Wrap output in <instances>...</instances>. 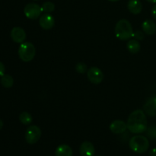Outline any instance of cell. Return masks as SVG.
<instances>
[{"instance_id": "obj_12", "label": "cell", "mask_w": 156, "mask_h": 156, "mask_svg": "<svg viewBox=\"0 0 156 156\" xmlns=\"http://www.w3.org/2000/svg\"><path fill=\"white\" fill-rule=\"evenodd\" d=\"M79 153L82 156H94L95 154L94 145L91 142H83L79 148Z\"/></svg>"}, {"instance_id": "obj_25", "label": "cell", "mask_w": 156, "mask_h": 156, "mask_svg": "<svg viewBox=\"0 0 156 156\" xmlns=\"http://www.w3.org/2000/svg\"><path fill=\"white\" fill-rule=\"evenodd\" d=\"M149 155L150 156H156V148H154L149 152Z\"/></svg>"}, {"instance_id": "obj_8", "label": "cell", "mask_w": 156, "mask_h": 156, "mask_svg": "<svg viewBox=\"0 0 156 156\" xmlns=\"http://www.w3.org/2000/svg\"><path fill=\"white\" fill-rule=\"evenodd\" d=\"M39 24L44 30H51L55 25V19L50 13H45L40 17Z\"/></svg>"}, {"instance_id": "obj_10", "label": "cell", "mask_w": 156, "mask_h": 156, "mask_svg": "<svg viewBox=\"0 0 156 156\" xmlns=\"http://www.w3.org/2000/svg\"><path fill=\"white\" fill-rule=\"evenodd\" d=\"M11 37L14 42L22 44L26 39V33L22 27H15L11 31Z\"/></svg>"}, {"instance_id": "obj_20", "label": "cell", "mask_w": 156, "mask_h": 156, "mask_svg": "<svg viewBox=\"0 0 156 156\" xmlns=\"http://www.w3.org/2000/svg\"><path fill=\"white\" fill-rule=\"evenodd\" d=\"M146 133L149 138L152 139V140H156V125H152L147 128L146 129Z\"/></svg>"}, {"instance_id": "obj_16", "label": "cell", "mask_w": 156, "mask_h": 156, "mask_svg": "<svg viewBox=\"0 0 156 156\" xmlns=\"http://www.w3.org/2000/svg\"><path fill=\"white\" fill-rule=\"evenodd\" d=\"M126 47H127L129 53H133V54H136V53L140 52L141 45H140V42L137 40L133 39L128 41L127 44H126Z\"/></svg>"}, {"instance_id": "obj_11", "label": "cell", "mask_w": 156, "mask_h": 156, "mask_svg": "<svg viewBox=\"0 0 156 156\" xmlns=\"http://www.w3.org/2000/svg\"><path fill=\"white\" fill-rule=\"evenodd\" d=\"M109 128L113 133L121 134L126 132V130L127 129V124L123 120H116L111 123Z\"/></svg>"}, {"instance_id": "obj_4", "label": "cell", "mask_w": 156, "mask_h": 156, "mask_svg": "<svg viewBox=\"0 0 156 156\" xmlns=\"http://www.w3.org/2000/svg\"><path fill=\"white\" fill-rule=\"evenodd\" d=\"M36 55V48L30 42H24L18 48V56L22 61L25 62L33 60Z\"/></svg>"}, {"instance_id": "obj_17", "label": "cell", "mask_w": 156, "mask_h": 156, "mask_svg": "<svg viewBox=\"0 0 156 156\" xmlns=\"http://www.w3.org/2000/svg\"><path fill=\"white\" fill-rule=\"evenodd\" d=\"M0 82H1L2 85L5 88H12L14 85V79L10 75L5 74L2 76L0 79Z\"/></svg>"}, {"instance_id": "obj_21", "label": "cell", "mask_w": 156, "mask_h": 156, "mask_svg": "<svg viewBox=\"0 0 156 156\" xmlns=\"http://www.w3.org/2000/svg\"><path fill=\"white\" fill-rule=\"evenodd\" d=\"M76 70L79 73L81 74H83V73H86L87 71V66L86 64L84 63V62H79L76 65Z\"/></svg>"}, {"instance_id": "obj_9", "label": "cell", "mask_w": 156, "mask_h": 156, "mask_svg": "<svg viewBox=\"0 0 156 156\" xmlns=\"http://www.w3.org/2000/svg\"><path fill=\"white\" fill-rule=\"evenodd\" d=\"M143 111L149 117H156V95L149 98L143 105Z\"/></svg>"}, {"instance_id": "obj_1", "label": "cell", "mask_w": 156, "mask_h": 156, "mask_svg": "<svg viewBox=\"0 0 156 156\" xmlns=\"http://www.w3.org/2000/svg\"><path fill=\"white\" fill-rule=\"evenodd\" d=\"M127 129L134 134L143 133L148 128L146 113L143 110H136L129 114L127 120Z\"/></svg>"}, {"instance_id": "obj_24", "label": "cell", "mask_w": 156, "mask_h": 156, "mask_svg": "<svg viewBox=\"0 0 156 156\" xmlns=\"http://www.w3.org/2000/svg\"><path fill=\"white\" fill-rule=\"evenodd\" d=\"M152 17L156 20V4L154 5L152 9Z\"/></svg>"}, {"instance_id": "obj_18", "label": "cell", "mask_w": 156, "mask_h": 156, "mask_svg": "<svg viewBox=\"0 0 156 156\" xmlns=\"http://www.w3.org/2000/svg\"><path fill=\"white\" fill-rule=\"evenodd\" d=\"M19 120L22 124L29 125L31 123L33 118H32V116L30 115V113L27 112V111H24V112L20 114Z\"/></svg>"}, {"instance_id": "obj_23", "label": "cell", "mask_w": 156, "mask_h": 156, "mask_svg": "<svg viewBox=\"0 0 156 156\" xmlns=\"http://www.w3.org/2000/svg\"><path fill=\"white\" fill-rule=\"evenodd\" d=\"M5 68L4 64L2 62H0V77L5 75Z\"/></svg>"}, {"instance_id": "obj_2", "label": "cell", "mask_w": 156, "mask_h": 156, "mask_svg": "<svg viewBox=\"0 0 156 156\" xmlns=\"http://www.w3.org/2000/svg\"><path fill=\"white\" fill-rule=\"evenodd\" d=\"M114 32L118 39L121 41H127L132 37L133 29L132 24L128 20L121 19L116 24Z\"/></svg>"}, {"instance_id": "obj_22", "label": "cell", "mask_w": 156, "mask_h": 156, "mask_svg": "<svg viewBox=\"0 0 156 156\" xmlns=\"http://www.w3.org/2000/svg\"><path fill=\"white\" fill-rule=\"evenodd\" d=\"M132 37L137 41H143L145 37V34L141 30H136V31L133 32Z\"/></svg>"}, {"instance_id": "obj_27", "label": "cell", "mask_w": 156, "mask_h": 156, "mask_svg": "<svg viewBox=\"0 0 156 156\" xmlns=\"http://www.w3.org/2000/svg\"><path fill=\"white\" fill-rule=\"evenodd\" d=\"M147 2H149L150 3H154V4H155L156 3V0H146Z\"/></svg>"}, {"instance_id": "obj_7", "label": "cell", "mask_w": 156, "mask_h": 156, "mask_svg": "<svg viewBox=\"0 0 156 156\" xmlns=\"http://www.w3.org/2000/svg\"><path fill=\"white\" fill-rule=\"evenodd\" d=\"M87 76L90 82L94 85H98L101 83L104 80L103 72L96 66L91 67L87 72Z\"/></svg>"}, {"instance_id": "obj_26", "label": "cell", "mask_w": 156, "mask_h": 156, "mask_svg": "<svg viewBox=\"0 0 156 156\" xmlns=\"http://www.w3.org/2000/svg\"><path fill=\"white\" fill-rule=\"evenodd\" d=\"M2 127H3V121L0 119V130L2 129Z\"/></svg>"}, {"instance_id": "obj_14", "label": "cell", "mask_w": 156, "mask_h": 156, "mask_svg": "<svg viewBox=\"0 0 156 156\" xmlns=\"http://www.w3.org/2000/svg\"><path fill=\"white\" fill-rule=\"evenodd\" d=\"M142 29L147 35H154L156 33V24L152 20H146L142 24Z\"/></svg>"}, {"instance_id": "obj_19", "label": "cell", "mask_w": 156, "mask_h": 156, "mask_svg": "<svg viewBox=\"0 0 156 156\" xmlns=\"http://www.w3.org/2000/svg\"><path fill=\"white\" fill-rule=\"evenodd\" d=\"M42 12L46 13H51L55 10V5L52 2H45L41 6Z\"/></svg>"}, {"instance_id": "obj_13", "label": "cell", "mask_w": 156, "mask_h": 156, "mask_svg": "<svg viewBox=\"0 0 156 156\" xmlns=\"http://www.w3.org/2000/svg\"><path fill=\"white\" fill-rule=\"evenodd\" d=\"M127 9L130 13L138 15L142 12L143 4L140 0H129L127 3Z\"/></svg>"}, {"instance_id": "obj_5", "label": "cell", "mask_w": 156, "mask_h": 156, "mask_svg": "<svg viewBox=\"0 0 156 156\" xmlns=\"http://www.w3.org/2000/svg\"><path fill=\"white\" fill-rule=\"evenodd\" d=\"M42 132L39 126L32 125L27 127L25 132V140L28 144L34 145L37 143L41 139Z\"/></svg>"}, {"instance_id": "obj_3", "label": "cell", "mask_w": 156, "mask_h": 156, "mask_svg": "<svg viewBox=\"0 0 156 156\" xmlns=\"http://www.w3.org/2000/svg\"><path fill=\"white\" fill-rule=\"evenodd\" d=\"M129 146L132 151L138 154L145 153L149 148V140L142 135L133 136L129 142Z\"/></svg>"}, {"instance_id": "obj_15", "label": "cell", "mask_w": 156, "mask_h": 156, "mask_svg": "<svg viewBox=\"0 0 156 156\" xmlns=\"http://www.w3.org/2000/svg\"><path fill=\"white\" fill-rule=\"evenodd\" d=\"M73 152L69 145L62 144L56 148L55 156H73Z\"/></svg>"}, {"instance_id": "obj_6", "label": "cell", "mask_w": 156, "mask_h": 156, "mask_svg": "<svg viewBox=\"0 0 156 156\" xmlns=\"http://www.w3.org/2000/svg\"><path fill=\"white\" fill-rule=\"evenodd\" d=\"M42 9L36 3H28L24 9V13L26 18L30 20H36L41 17Z\"/></svg>"}, {"instance_id": "obj_28", "label": "cell", "mask_w": 156, "mask_h": 156, "mask_svg": "<svg viewBox=\"0 0 156 156\" xmlns=\"http://www.w3.org/2000/svg\"><path fill=\"white\" fill-rule=\"evenodd\" d=\"M110 2H118L119 0H109Z\"/></svg>"}, {"instance_id": "obj_29", "label": "cell", "mask_w": 156, "mask_h": 156, "mask_svg": "<svg viewBox=\"0 0 156 156\" xmlns=\"http://www.w3.org/2000/svg\"><path fill=\"white\" fill-rule=\"evenodd\" d=\"M34 1H38V0H34Z\"/></svg>"}]
</instances>
